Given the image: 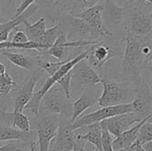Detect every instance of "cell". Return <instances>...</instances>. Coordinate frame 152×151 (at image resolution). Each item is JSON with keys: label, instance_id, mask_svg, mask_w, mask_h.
Segmentation results:
<instances>
[{"label": "cell", "instance_id": "6da1fadb", "mask_svg": "<svg viewBox=\"0 0 152 151\" xmlns=\"http://www.w3.org/2000/svg\"><path fill=\"white\" fill-rule=\"evenodd\" d=\"M124 39L123 73L126 80L133 82L136 88L141 85L142 71L151 66V37H138L126 33Z\"/></svg>", "mask_w": 152, "mask_h": 151}, {"label": "cell", "instance_id": "7a4b0ae2", "mask_svg": "<svg viewBox=\"0 0 152 151\" xmlns=\"http://www.w3.org/2000/svg\"><path fill=\"white\" fill-rule=\"evenodd\" d=\"M122 4V25L126 33L138 37H151V5L141 0H125Z\"/></svg>", "mask_w": 152, "mask_h": 151}, {"label": "cell", "instance_id": "3957f363", "mask_svg": "<svg viewBox=\"0 0 152 151\" xmlns=\"http://www.w3.org/2000/svg\"><path fill=\"white\" fill-rule=\"evenodd\" d=\"M103 90L100 94L97 105L100 107H112L131 103L135 92L129 81L119 82L109 77H101Z\"/></svg>", "mask_w": 152, "mask_h": 151}, {"label": "cell", "instance_id": "277c9868", "mask_svg": "<svg viewBox=\"0 0 152 151\" xmlns=\"http://www.w3.org/2000/svg\"><path fill=\"white\" fill-rule=\"evenodd\" d=\"M107 1L109 0H37L35 5L37 10L41 8L46 9L47 12L52 16L53 15L55 20L58 21L66 16H72Z\"/></svg>", "mask_w": 152, "mask_h": 151}, {"label": "cell", "instance_id": "5b68a950", "mask_svg": "<svg viewBox=\"0 0 152 151\" xmlns=\"http://www.w3.org/2000/svg\"><path fill=\"white\" fill-rule=\"evenodd\" d=\"M90 47V46H89ZM89 47L85 50L84 52L80 53L77 56H75L73 59L67 61L64 64L61 65V67L52 76H50L45 82L44 83V85L41 86V88L37 92L34 93L32 99L30 100V101L27 104V106L24 108V109L22 111H25L28 114V117H36L38 115V111H39V104L41 101V99L43 98V96L53 86L56 85V83L67 73H69L73 67L79 61H81L82 60H85L88 54V51H89Z\"/></svg>", "mask_w": 152, "mask_h": 151}, {"label": "cell", "instance_id": "8992f818", "mask_svg": "<svg viewBox=\"0 0 152 151\" xmlns=\"http://www.w3.org/2000/svg\"><path fill=\"white\" fill-rule=\"evenodd\" d=\"M69 100L61 93V89L54 85L43 96L39 104L38 113L45 116H67L71 113V107Z\"/></svg>", "mask_w": 152, "mask_h": 151}, {"label": "cell", "instance_id": "52a82bcc", "mask_svg": "<svg viewBox=\"0 0 152 151\" xmlns=\"http://www.w3.org/2000/svg\"><path fill=\"white\" fill-rule=\"evenodd\" d=\"M130 112H133L131 103L112 106V107H103L97 109L94 112L79 117L75 122L71 124V127L75 131L80 127L87 126L93 124H97L108 118L113 117L115 116L130 113Z\"/></svg>", "mask_w": 152, "mask_h": 151}, {"label": "cell", "instance_id": "ba28073f", "mask_svg": "<svg viewBox=\"0 0 152 151\" xmlns=\"http://www.w3.org/2000/svg\"><path fill=\"white\" fill-rule=\"evenodd\" d=\"M44 72L45 71L41 69L33 70V73L25 79V81L20 85V86H19L13 100L12 112H22L24 108L32 99L36 85L38 80L43 77Z\"/></svg>", "mask_w": 152, "mask_h": 151}, {"label": "cell", "instance_id": "9c48e42d", "mask_svg": "<svg viewBox=\"0 0 152 151\" xmlns=\"http://www.w3.org/2000/svg\"><path fill=\"white\" fill-rule=\"evenodd\" d=\"M142 120V119L139 116H137L134 112H130V113L115 116L113 117L103 120L99 124L101 127L106 128L107 131L113 137L117 138L121 133L127 131L128 129H130L131 127H133Z\"/></svg>", "mask_w": 152, "mask_h": 151}, {"label": "cell", "instance_id": "30bf717a", "mask_svg": "<svg viewBox=\"0 0 152 151\" xmlns=\"http://www.w3.org/2000/svg\"><path fill=\"white\" fill-rule=\"evenodd\" d=\"M59 125L50 116L43 115L37 124V149L38 151H48L52 140L56 135Z\"/></svg>", "mask_w": 152, "mask_h": 151}, {"label": "cell", "instance_id": "8fae6325", "mask_svg": "<svg viewBox=\"0 0 152 151\" xmlns=\"http://www.w3.org/2000/svg\"><path fill=\"white\" fill-rule=\"evenodd\" d=\"M131 105L133 112L139 116L142 119L147 117L150 115H152V96L151 85H144L136 87Z\"/></svg>", "mask_w": 152, "mask_h": 151}, {"label": "cell", "instance_id": "7c38bea8", "mask_svg": "<svg viewBox=\"0 0 152 151\" xmlns=\"http://www.w3.org/2000/svg\"><path fill=\"white\" fill-rule=\"evenodd\" d=\"M76 142L75 131L69 122L58 128L56 135L49 145L48 151H72Z\"/></svg>", "mask_w": 152, "mask_h": 151}, {"label": "cell", "instance_id": "4fadbf2b", "mask_svg": "<svg viewBox=\"0 0 152 151\" xmlns=\"http://www.w3.org/2000/svg\"><path fill=\"white\" fill-rule=\"evenodd\" d=\"M120 53L108 45L101 44L100 42L89 47L88 54L86 58V62L95 68H102L111 59L118 56Z\"/></svg>", "mask_w": 152, "mask_h": 151}, {"label": "cell", "instance_id": "5bb4252c", "mask_svg": "<svg viewBox=\"0 0 152 151\" xmlns=\"http://www.w3.org/2000/svg\"><path fill=\"white\" fill-rule=\"evenodd\" d=\"M98 90H95L94 87H88L86 88L82 95L71 106V117L69 123L72 124L75 122L81 115L92 106L97 104L98 99L100 95L98 94Z\"/></svg>", "mask_w": 152, "mask_h": 151}, {"label": "cell", "instance_id": "9a60e30c", "mask_svg": "<svg viewBox=\"0 0 152 151\" xmlns=\"http://www.w3.org/2000/svg\"><path fill=\"white\" fill-rule=\"evenodd\" d=\"M103 9H104V3L96 4L90 8H87V9L84 10L83 12L74 14L72 16L84 20L87 24L93 26L94 28L101 30L102 32H103L105 34L113 36V32L110 31L105 27V25L103 23V19H102Z\"/></svg>", "mask_w": 152, "mask_h": 151}, {"label": "cell", "instance_id": "2e32d148", "mask_svg": "<svg viewBox=\"0 0 152 151\" xmlns=\"http://www.w3.org/2000/svg\"><path fill=\"white\" fill-rule=\"evenodd\" d=\"M152 115L148 116L144 119H142L141 122L128 129L127 131L121 133L118 137H117L112 142V150L113 151H118L120 150H124L125 151H131L132 146L137 141V135L138 132L141 128V126L149 119L151 118Z\"/></svg>", "mask_w": 152, "mask_h": 151}, {"label": "cell", "instance_id": "e0dca14e", "mask_svg": "<svg viewBox=\"0 0 152 151\" xmlns=\"http://www.w3.org/2000/svg\"><path fill=\"white\" fill-rule=\"evenodd\" d=\"M0 54L4 56L12 64H13L16 67L28 70H36L39 69L38 54L36 56H31L29 54L22 53L10 52L9 50H0Z\"/></svg>", "mask_w": 152, "mask_h": 151}, {"label": "cell", "instance_id": "ac0fdd59", "mask_svg": "<svg viewBox=\"0 0 152 151\" xmlns=\"http://www.w3.org/2000/svg\"><path fill=\"white\" fill-rule=\"evenodd\" d=\"M72 77H77L81 84L94 87L95 85L101 83V77L92 69V67L86 62V59L77 62L70 70Z\"/></svg>", "mask_w": 152, "mask_h": 151}, {"label": "cell", "instance_id": "d6986e66", "mask_svg": "<svg viewBox=\"0 0 152 151\" xmlns=\"http://www.w3.org/2000/svg\"><path fill=\"white\" fill-rule=\"evenodd\" d=\"M21 24H23L24 27L20 28L18 26V28L26 34L28 41H31V42L37 43L38 40L43 36V35L45 34L46 30L45 20L43 17L40 18L38 20H37L33 24L28 23V20H24Z\"/></svg>", "mask_w": 152, "mask_h": 151}, {"label": "cell", "instance_id": "ffe728a7", "mask_svg": "<svg viewBox=\"0 0 152 151\" xmlns=\"http://www.w3.org/2000/svg\"><path fill=\"white\" fill-rule=\"evenodd\" d=\"M35 131L21 132L10 125H0V142L4 141H19L28 142L32 138Z\"/></svg>", "mask_w": 152, "mask_h": 151}, {"label": "cell", "instance_id": "44dd1931", "mask_svg": "<svg viewBox=\"0 0 152 151\" xmlns=\"http://www.w3.org/2000/svg\"><path fill=\"white\" fill-rule=\"evenodd\" d=\"M77 141H85L94 145L99 151H102V128L99 123L87 125V132L85 134H75Z\"/></svg>", "mask_w": 152, "mask_h": 151}, {"label": "cell", "instance_id": "7402d4cb", "mask_svg": "<svg viewBox=\"0 0 152 151\" xmlns=\"http://www.w3.org/2000/svg\"><path fill=\"white\" fill-rule=\"evenodd\" d=\"M62 31H65L62 25L59 21H57L56 24H54L53 27H51L49 28H46L45 34L38 40L37 43L40 44L44 47L45 51H46L47 49H49L54 44L57 37L59 36V35Z\"/></svg>", "mask_w": 152, "mask_h": 151}, {"label": "cell", "instance_id": "603a6c76", "mask_svg": "<svg viewBox=\"0 0 152 151\" xmlns=\"http://www.w3.org/2000/svg\"><path fill=\"white\" fill-rule=\"evenodd\" d=\"M9 122L11 121L12 127L21 131V132H30V117L22 112H8Z\"/></svg>", "mask_w": 152, "mask_h": 151}, {"label": "cell", "instance_id": "cb8c5ba5", "mask_svg": "<svg viewBox=\"0 0 152 151\" xmlns=\"http://www.w3.org/2000/svg\"><path fill=\"white\" fill-rule=\"evenodd\" d=\"M16 86V83L6 71L0 77V97L7 96L11 93V91Z\"/></svg>", "mask_w": 152, "mask_h": 151}, {"label": "cell", "instance_id": "d4e9b609", "mask_svg": "<svg viewBox=\"0 0 152 151\" xmlns=\"http://www.w3.org/2000/svg\"><path fill=\"white\" fill-rule=\"evenodd\" d=\"M138 143H140L141 145L152 142V124H151V118L149 119L148 121H146L140 128L139 132H138V135H137V141Z\"/></svg>", "mask_w": 152, "mask_h": 151}, {"label": "cell", "instance_id": "484cf974", "mask_svg": "<svg viewBox=\"0 0 152 151\" xmlns=\"http://www.w3.org/2000/svg\"><path fill=\"white\" fill-rule=\"evenodd\" d=\"M71 79H72V74L69 71L66 75H64L56 84L59 85V87L63 92L66 98L69 101L71 98V91H70V85H71Z\"/></svg>", "mask_w": 152, "mask_h": 151}, {"label": "cell", "instance_id": "4316f807", "mask_svg": "<svg viewBox=\"0 0 152 151\" xmlns=\"http://www.w3.org/2000/svg\"><path fill=\"white\" fill-rule=\"evenodd\" d=\"M102 128V127H101ZM113 136L107 131L106 128H102V151H113L112 150Z\"/></svg>", "mask_w": 152, "mask_h": 151}, {"label": "cell", "instance_id": "83f0119b", "mask_svg": "<svg viewBox=\"0 0 152 151\" xmlns=\"http://www.w3.org/2000/svg\"><path fill=\"white\" fill-rule=\"evenodd\" d=\"M12 35L11 40H8V41L14 43V44H24V43L28 42V39L27 37L26 34L22 30H20L18 27L16 28H14L12 31Z\"/></svg>", "mask_w": 152, "mask_h": 151}, {"label": "cell", "instance_id": "f1b7e54d", "mask_svg": "<svg viewBox=\"0 0 152 151\" xmlns=\"http://www.w3.org/2000/svg\"><path fill=\"white\" fill-rule=\"evenodd\" d=\"M37 1V0H21V2H20V5L18 6V8H17V10H16L15 13L13 14V16H12L11 19L16 18V17L20 16V14H22L25 11H27V10H28L32 4H34Z\"/></svg>", "mask_w": 152, "mask_h": 151}, {"label": "cell", "instance_id": "f546056e", "mask_svg": "<svg viewBox=\"0 0 152 151\" xmlns=\"http://www.w3.org/2000/svg\"><path fill=\"white\" fill-rule=\"evenodd\" d=\"M28 143H15V142H12V143H8L4 146L0 147V151H18L25 149L27 147Z\"/></svg>", "mask_w": 152, "mask_h": 151}, {"label": "cell", "instance_id": "4dcf8cb0", "mask_svg": "<svg viewBox=\"0 0 152 151\" xmlns=\"http://www.w3.org/2000/svg\"><path fill=\"white\" fill-rule=\"evenodd\" d=\"M131 151H145V150L142 149V145L136 142L132 146V148H131Z\"/></svg>", "mask_w": 152, "mask_h": 151}, {"label": "cell", "instance_id": "1f68e13d", "mask_svg": "<svg viewBox=\"0 0 152 151\" xmlns=\"http://www.w3.org/2000/svg\"><path fill=\"white\" fill-rule=\"evenodd\" d=\"M142 147L145 151H152V142H149L142 144Z\"/></svg>", "mask_w": 152, "mask_h": 151}, {"label": "cell", "instance_id": "d6a6232c", "mask_svg": "<svg viewBox=\"0 0 152 151\" xmlns=\"http://www.w3.org/2000/svg\"><path fill=\"white\" fill-rule=\"evenodd\" d=\"M38 150L37 149V142H32L31 144H30V148L28 151H37Z\"/></svg>", "mask_w": 152, "mask_h": 151}, {"label": "cell", "instance_id": "836d02e7", "mask_svg": "<svg viewBox=\"0 0 152 151\" xmlns=\"http://www.w3.org/2000/svg\"><path fill=\"white\" fill-rule=\"evenodd\" d=\"M5 72H6V69H5L4 65L0 61V73L3 75V74H4Z\"/></svg>", "mask_w": 152, "mask_h": 151}, {"label": "cell", "instance_id": "e575fe53", "mask_svg": "<svg viewBox=\"0 0 152 151\" xmlns=\"http://www.w3.org/2000/svg\"><path fill=\"white\" fill-rule=\"evenodd\" d=\"M7 20H8L7 19H5V18H4L3 16H1V15H0V24L4 23V22H6Z\"/></svg>", "mask_w": 152, "mask_h": 151}, {"label": "cell", "instance_id": "d590c367", "mask_svg": "<svg viewBox=\"0 0 152 151\" xmlns=\"http://www.w3.org/2000/svg\"><path fill=\"white\" fill-rule=\"evenodd\" d=\"M141 1H142L143 3H145L147 4H150V5H151L152 4V0H141Z\"/></svg>", "mask_w": 152, "mask_h": 151}, {"label": "cell", "instance_id": "8d00e7d4", "mask_svg": "<svg viewBox=\"0 0 152 151\" xmlns=\"http://www.w3.org/2000/svg\"><path fill=\"white\" fill-rule=\"evenodd\" d=\"M118 151H125L124 150H118Z\"/></svg>", "mask_w": 152, "mask_h": 151}, {"label": "cell", "instance_id": "74e56055", "mask_svg": "<svg viewBox=\"0 0 152 151\" xmlns=\"http://www.w3.org/2000/svg\"><path fill=\"white\" fill-rule=\"evenodd\" d=\"M1 76H2V74H1V73H0V77H1Z\"/></svg>", "mask_w": 152, "mask_h": 151}, {"label": "cell", "instance_id": "f35d334b", "mask_svg": "<svg viewBox=\"0 0 152 151\" xmlns=\"http://www.w3.org/2000/svg\"><path fill=\"white\" fill-rule=\"evenodd\" d=\"M37 151H38V150H37Z\"/></svg>", "mask_w": 152, "mask_h": 151}, {"label": "cell", "instance_id": "ab89813d", "mask_svg": "<svg viewBox=\"0 0 152 151\" xmlns=\"http://www.w3.org/2000/svg\"><path fill=\"white\" fill-rule=\"evenodd\" d=\"M124 1H125V0H124Z\"/></svg>", "mask_w": 152, "mask_h": 151}]
</instances>
